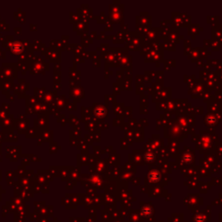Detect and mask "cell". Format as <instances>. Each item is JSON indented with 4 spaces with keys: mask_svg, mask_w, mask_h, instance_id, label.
<instances>
[{
    "mask_svg": "<svg viewBox=\"0 0 222 222\" xmlns=\"http://www.w3.org/2000/svg\"><path fill=\"white\" fill-rule=\"evenodd\" d=\"M22 45H20V44H16L15 45H13V47H12V50H13V52H15V53H19V52H21L22 51Z\"/></svg>",
    "mask_w": 222,
    "mask_h": 222,
    "instance_id": "cell-1",
    "label": "cell"
}]
</instances>
